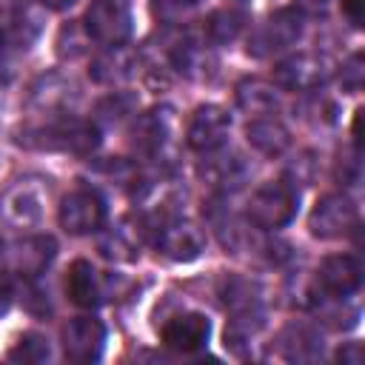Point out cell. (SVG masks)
<instances>
[{"label": "cell", "instance_id": "2e32d148", "mask_svg": "<svg viewBox=\"0 0 365 365\" xmlns=\"http://www.w3.org/2000/svg\"><path fill=\"white\" fill-rule=\"evenodd\" d=\"M279 348H282L285 359H314L322 351V342L308 325H291L282 331Z\"/></svg>", "mask_w": 365, "mask_h": 365}, {"label": "cell", "instance_id": "ac0fdd59", "mask_svg": "<svg viewBox=\"0 0 365 365\" xmlns=\"http://www.w3.org/2000/svg\"><path fill=\"white\" fill-rule=\"evenodd\" d=\"M131 137H134V145H137L140 151L154 154V151H160V145H163L165 137H168V123H165V117H163L160 111H148V114H143V117L134 123Z\"/></svg>", "mask_w": 365, "mask_h": 365}, {"label": "cell", "instance_id": "52a82bcc", "mask_svg": "<svg viewBox=\"0 0 365 365\" xmlns=\"http://www.w3.org/2000/svg\"><path fill=\"white\" fill-rule=\"evenodd\" d=\"M160 254L177 262H191L205 251V234L188 220H163L154 237Z\"/></svg>", "mask_w": 365, "mask_h": 365}, {"label": "cell", "instance_id": "4316f807", "mask_svg": "<svg viewBox=\"0 0 365 365\" xmlns=\"http://www.w3.org/2000/svg\"><path fill=\"white\" fill-rule=\"evenodd\" d=\"M299 3H308V6H322L325 0H299Z\"/></svg>", "mask_w": 365, "mask_h": 365}, {"label": "cell", "instance_id": "603a6c76", "mask_svg": "<svg viewBox=\"0 0 365 365\" xmlns=\"http://www.w3.org/2000/svg\"><path fill=\"white\" fill-rule=\"evenodd\" d=\"M362 9H365V0H342V11L354 26H362Z\"/></svg>", "mask_w": 365, "mask_h": 365}, {"label": "cell", "instance_id": "9c48e42d", "mask_svg": "<svg viewBox=\"0 0 365 365\" xmlns=\"http://www.w3.org/2000/svg\"><path fill=\"white\" fill-rule=\"evenodd\" d=\"M106 345V328L94 317H74L63 325V351L71 362L100 359Z\"/></svg>", "mask_w": 365, "mask_h": 365}, {"label": "cell", "instance_id": "cb8c5ba5", "mask_svg": "<svg viewBox=\"0 0 365 365\" xmlns=\"http://www.w3.org/2000/svg\"><path fill=\"white\" fill-rule=\"evenodd\" d=\"M11 297H14V291H11V282H9L6 277H0V314H6V311H9V305H11Z\"/></svg>", "mask_w": 365, "mask_h": 365}, {"label": "cell", "instance_id": "44dd1931", "mask_svg": "<svg viewBox=\"0 0 365 365\" xmlns=\"http://www.w3.org/2000/svg\"><path fill=\"white\" fill-rule=\"evenodd\" d=\"M240 29H242V14H237V11H214L208 20V34L217 43L234 40L240 34Z\"/></svg>", "mask_w": 365, "mask_h": 365}, {"label": "cell", "instance_id": "3957f363", "mask_svg": "<svg viewBox=\"0 0 365 365\" xmlns=\"http://www.w3.org/2000/svg\"><path fill=\"white\" fill-rule=\"evenodd\" d=\"M88 37L106 46H123L131 34V3L128 0H91L86 11Z\"/></svg>", "mask_w": 365, "mask_h": 365}, {"label": "cell", "instance_id": "83f0119b", "mask_svg": "<svg viewBox=\"0 0 365 365\" xmlns=\"http://www.w3.org/2000/svg\"><path fill=\"white\" fill-rule=\"evenodd\" d=\"M177 3H185V6H194V3H200V0H177Z\"/></svg>", "mask_w": 365, "mask_h": 365}, {"label": "cell", "instance_id": "9a60e30c", "mask_svg": "<svg viewBox=\"0 0 365 365\" xmlns=\"http://www.w3.org/2000/svg\"><path fill=\"white\" fill-rule=\"evenodd\" d=\"M248 143L262 154H282L291 145V134L279 120L257 117L248 123Z\"/></svg>", "mask_w": 365, "mask_h": 365}, {"label": "cell", "instance_id": "d4e9b609", "mask_svg": "<svg viewBox=\"0 0 365 365\" xmlns=\"http://www.w3.org/2000/svg\"><path fill=\"white\" fill-rule=\"evenodd\" d=\"M26 6V0H0V14H17Z\"/></svg>", "mask_w": 365, "mask_h": 365}, {"label": "cell", "instance_id": "484cf974", "mask_svg": "<svg viewBox=\"0 0 365 365\" xmlns=\"http://www.w3.org/2000/svg\"><path fill=\"white\" fill-rule=\"evenodd\" d=\"M46 9H51V11H63V9H71L77 0H40Z\"/></svg>", "mask_w": 365, "mask_h": 365}, {"label": "cell", "instance_id": "f546056e", "mask_svg": "<svg viewBox=\"0 0 365 365\" xmlns=\"http://www.w3.org/2000/svg\"><path fill=\"white\" fill-rule=\"evenodd\" d=\"M0 254H3V240H0Z\"/></svg>", "mask_w": 365, "mask_h": 365}, {"label": "cell", "instance_id": "7402d4cb", "mask_svg": "<svg viewBox=\"0 0 365 365\" xmlns=\"http://www.w3.org/2000/svg\"><path fill=\"white\" fill-rule=\"evenodd\" d=\"M336 359L345 362V365H359V362H362V345H359V342H348L345 348H339Z\"/></svg>", "mask_w": 365, "mask_h": 365}, {"label": "cell", "instance_id": "7c38bea8", "mask_svg": "<svg viewBox=\"0 0 365 365\" xmlns=\"http://www.w3.org/2000/svg\"><path fill=\"white\" fill-rule=\"evenodd\" d=\"M317 282L325 294H334V297H348L359 288L362 282V265L356 257L351 254H334V257H325L317 268Z\"/></svg>", "mask_w": 365, "mask_h": 365}, {"label": "cell", "instance_id": "ffe728a7", "mask_svg": "<svg viewBox=\"0 0 365 365\" xmlns=\"http://www.w3.org/2000/svg\"><path fill=\"white\" fill-rule=\"evenodd\" d=\"M9 359H17V362H43V359H48V342H46V336H40V334H23L17 339V345L9 351Z\"/></svg>", "mask_w": 365, "mask_h": 365}, {"label": "cell", "instance_id": "5bb4252c", "mask_svg": "<svg viewBox=\"0 0 365 365\" xmlns=\"http://www.w3.org/2000/svg\"><path fill=\"white\" fill-rule=\"evenodd\" d=\"M66 291L68 299L80 308H94L106 299V285L100 271L88 262V259H74L68 268V279H66Z\"/></svg>", "mask_w": 365, "mask_h": 365}, {"label": "cell", "instance_id": "5b68a950", "mask_svg": "<svg viewBox=\"0 0 365 365\" xmlns=\"http://www.w3.org/2000/svg\"><path fill=\"white\" fill-rule=\"evenodd\" d=\"M356 220H359V211L348 194H325L322 200H317V205L308 217V228L314 237L334 240V237L354 231Z\"/></svg>", "mask_w": 365, "mask_h": 365}, {"label": "cell", "instance_id": "6da1fadb", "mask_svg": "<svg viewBox=\"0 0 365 365\" xmlns=\"http://www.w3.org/2000/svg\"><path fill=\"white\" fill-rule=\"evenodd\" d=\"M100 143V131L94 123L88 120H77V117H63L57 123H48L43 128H34L26 137V145L34 148H48V151H68V154H91Z\"/></svg>", "mask_w": 365, "mask_h": 365}, {"label": "cell", "instance_id": "30bf717a", "mask_svg": "<svg viewBox=\"0 0 365 365\" xmlns=\"http://www.w3.org/2000/svg\"><path fill=\"white\" fill-rule=\"evenodd\" d=\"M228 131H231V117L225 114V108L208 103V106L194 108V114L188 120L185 137H188V145L194 151L208 154V151H217L225 143Z\"/></svg>", "mask_w": 365, "mask_h": 365}, {"label": "cell", "instance_id": "8992f818", "mask_svg": "<svg viewBox=\"0 0 365 365\" xmlns=\"http://www.w3.org/2000/svg\"><path fill=\"white\" fill-rule=\"evenodd\" d=\"M331 74H334L331 60H328L325 54H314V51H299V54L282 60V63L274 68V80H277L282 88H291V91L317 88V86H322Z\"/></svg>", "mask_w": 365, "mask_h": 365}, {"label": "cell", "instance_id": "7a4b0ae2", "mask_svg": "<svg viewBox=\"0 0 365 365\" xmlns=\"http://www.w3.org/2000/svg\"><path fill=\"white\" fill-rule=\"evenodd\" d=\"M297 202H299V194L291 182L285 180H277V182H265L259 185L254 194H251V202H248V220L265 231L271 228H282L294 220L297 214Z\"/></svg>", "mask_w": 365, "mask_h": 365}, {"label": "cell", "instance_id": "8fae6325", "mask_svg": "<svg viewBox=\"0 0 365 365\" xmlns=\"http://www.w3.org/2000/svg\"><path fill=\"white\" fill-rule=\"evenodd\" d=\"M208 334H211V322H208L202 314H197V311H185V314L171 317V319L163 325L160 339H163L165 348L188 354V351L202 348V345L208 342Z\"/></svg>", "mask_w": 365, "mask_h": 365}, {"label": "cell", "instance_id": "e0dca14e", "mask_svg": "<svg viewBox=\"0 0 365 365\" xmlns=\"http://www.w3.org/2000/svg\"><path fill=\"white\" fill-rule=\"evenodd\" d=\"M202 174L211 180V185L237 188L245 177V163L240 154H217L202 165Z\"/></svg>", "mask_w": 365, "mask_h": 365}, {"label": "cell", "instance_id": "4fadbf2b", "mask_svg": "<svg viewBox=\"0 0 365 365\" xmlns=\"http://www.w3.org/2000/svg\"><path fill=\"white\" fill-rule=\"evenodd\" d=\"M57 254V242L48 234H34L26 240H17L9 251V265L20 277H37Z\"/></svg>", "mask_w": 365, "mask_h": 365}, {"label": "cell", "instance_id": "277c9868", "mask_svg": "<svg viewBox=\"0 0 365 365\" xmlns=\"http://www.w3.org/2000/svg\"><path fill=\"white\" fill-rule=\"evenodd\" d=\"M302 34V11L297 9H279L274 11L248 40V51L254 57H268L277 54L288 46H294Z\"/></svg>", "mask_w": 365, "mask_h": 365}, {"label": "cell", "instance_id": "f1b7e54d", "mask_svg": "<svg viewBox=\"0 0 365 365\" xmlns=\"http://www.w3.org/2000/svg\"><path fill=\"white\" fill-rule=\"evenodd\" d=\"M0 51H3V31H0Z\"/></svg>", "mask_w": 365, "mask_h": 365}, {"label": "cell", "instance_id": "d6986e66", "mask_svg": "<svg viewBox=\"0 0 365 365\" xmlns=\"http://www.w3.org/2000/svg\"><path fill=\"white\" fill-rule=\"evenodd\" d=\"M237 100L248 114H271L277 108V91L262 80H245L237 86Z\"/></svg>", "mask_w": 365, "mask_h": 365}, {"label": "cell", "instance_id": "ba28073f", "mask_svg": "<svg viewBox=\"0 0 365 365\" xmlns=\"http://www.w3.org/2000/svg\"><path fill=\"white\" fill-rule=\"evenodd\" d=\"M106 222V205L103 200L88 191V188H77L71 194L63 197L60 202V225L68 234H91L97 228H103Z\"/></svg>", "mask_w": 365, "mask_h": 365}]
</instances>
